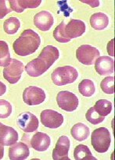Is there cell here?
Instances as JSON below:
<instances>
[{"mask_svg": "<svg viewBox=\"0 0 115 160\" xmlns=\"http://www.w3.org/2000/svg\"><path fill=\"white\" fill-rule=\"evenodd\" d=\"M56 102L60 109L67 112H72L78 108V98L74 93L67 91L59 92L56 96Z\"/></svg>", "mask_w": 115, "mask_h": 160, "instance_id": "8992f818", "label": "cell"}, {"mask_svg": "<svg viewBox=\"0 0 115 160\" xmlns=\"http://www.w3.org/2000/svg\"><path fill=\"white\" fill-rule=\"evenodd\" d=\"M59 56L60 52L57 48L53 46V45H47L42 49L38 58L43 59L50 67L54 63L55 61H56Z\"/></svg>", "mask_w": 115, "mask_h": 160, "instance_id": "ac0fdd59", "label": "cell"}, {"mask_svg": "<svg viewBox=\"0 0 115 160\" xmlns=\"http://www.w3.org/2000/svg\"><path fill=\"white\" fill-rule=\"evenodd\" d=\"M41 43L39 34L33 30H25L13 45V51L18 56H26L35 52Z\"/></svg>", "mask_w": 115, "mask_h": 160, "instance_id": "6da1fadb", "label": "cell"}, {"mask_svg": "<svg viewBox=\"0 0 115 160\" xmlns=\"http://www.w3.org/2000/svg\"><path fill=\"white\" fill-rule=\"evenodd\" d=\"M114 39L113 38L112 40L110 41V42L108 43V45H107V52H108V53H109L110 56H114Z\"/></svg>", "mask_w": 115, "mask_h": 160, "instance_id": "1f68e13d", "label": "cell"}, {"mask_svg": "<svg viewBox=\"0 0 115 160\" xmlns=\"http://www.w3.org/2000/svg\"><path fill=\"white\" fill-rule=\"evenodd\" d=\"M20 27V20L16 17H10L7 19L3 23V28L8 34H14L17 32Z\"/></svg>", "mask_w": 115, "mask_h": 160, "instance_id": "484cf974", "label": "cell"}, {"mask_svg": "<svg viewBox=\"0 0 115 160\" xmlns=\"http://www.w3.org/2000/svg\"><path fill=\"white\" fill-rule=\"evenodd\" d=\"M79 92L85 97H91L94 95L96 91L94 83L89 79H84L78 85Z\"/></svg>", "mask_w": 115, "mask_h": 160, "instance_id": "cb8c5ba5", "label": "cell"}, {"mask_svg": "<svg viewBox=\"0 0 115 160\" xmlns=\"http://www.w3.org/2000/svg\"><path fill=\"white\" fill-rule=\"evenodd\" d=\"M51 140L49 135L42 132H38L31 139V145L38 152H44L50 147Z\"/></svg>", "mask_w": 115, "mask_h": 160, "instance_id": "e0dca14e", "label": "cell"}, {"mask_svg": "<svg viewBox=\"0 0 115 160\" xmlns=\"http://www.w3.org/2000/svg\"><path fill=\"white\" fill-rule=\"evenodd\" d=\"M71 134L75 140L78 142H82L88 138L90 131H89V128L84 123H78L71 128Z\"/></svg>", "mask_w": 115, "mask_h": 160, "instance_id": "44dd1931", "label": "cell"}, {"mask_svg": "<svg viewBox=\"0 0 115 160\" xmlns=\"http://www.w3.org/2000/svg\"><path fill=\"white\" fill-rule=\"evenodd\" d=\"M100 56L97 48L89 45L80 46L76 51V57L80 62L85 65H92Z\"/></svg>", "mask_w": 115, "mask_h": 160, "instance_id": "5b68a950", "label": "cell"}, {"mask_svg": "<svg viewBox=\"0 0 115 160\" xmlns=\"http://www.w3.org/2000/svg\"><path fill=\"white\" fill-rule=\"evenodd\" d=\"M94 2V4L93 5H92V7H97V6H96L95 5V2ZM83 2H86V3H89V4H90V3H92L93 2H89V1H88V2H85V1H83Z\"/></svg>", "mask_w": 115, "mask_h": 160, "instance_id": "e575fe53", "label": "cell"}, {"mask_svg": "<svg viewBox=\"0 0 115 160\" xmlns=\"http://www.w3.org/2000/svg\"><path fill=\"white\" fill-rule=\"evenodd\" d=\"M53 17L48 11H41L34 17V24L42 31H47L53 26Z\"/></svg>", "mask_w": 115, "mask_h": 160, "instance_id": "9a60e30c", "label": "cell"}, {"mask_svg": "<svg viewBox=\"0 0 115 160\" xmlns=\"http://www.w3.org/2000/svg\"><path fill=\"white\" fill-rule=\"evenodd\" d=\"M41 122L45 127L51 129L60 128L64 123V117L52 109H45L41 112Z\"/></svg>", "mask_w": 115, "mask_h": 160, "instance_id": "ba28073f", "label": "cell"}, {"mask_svg": "<svg viewBox=\"0 0 115 160\" xmlns=\"http://www.w3.org/2000/svg\"><path fill=\"white\" fill-rule=\"evenodd\" d=\"M90 24L92 28L97 31H102L109 24V18L105 13L97 12L91 17Z\"/></svg>", "mask_w": 115, "mask_h": 160, "instance_id": "ffe728a7", "label": "cell"}, {"mask_svg": "<svg viewBox=\"0 0 115 160\" xmlns=\"http://www.w3.org/2000/svg\"><path fill=\"white\" fill-rule=\"evenodd\" d=\"M50 67L43 59L37 58L28 62L24 67V70L29 76L36 78L43 74Z\"/></svg>", "mask_w": 115, "mask_h": 160, "instance_id": "5bb4252c", "label": "cell"}, {"mask_svg": "<svg viewBox=\"0 0 115 160\" xmlns=\"http://www.w3.org/2000/svg\"><path fill=\"white\" fill-rule=\"evenodd\" d=\"M100 87L103 92L106 94L114 93V77H107L101 81Z\"/></svg>", "mask_w": 115, "mask_h": 160, "instance_id": "f1b7e54d", "label": "cell"}, {"mask_svg": "<svg viewBox=\"0 0 115 160\" xmlns=\"http://www.w3.org/2000/svg\"><path fill=\"white\" fill-rule=\"evenodd\" d=\"M94 109L101 117L109 115L112 110V103L106 99H100L96 102Z\"/></svg>", "mask_w": 115, "mask_h": 160, "instance_id": "603a6c76", "label": "cell"}, {"mask_svg": "<svg viewBox=\"0 0 115 160\" xmlns=\"http://www.w3.org/2000/svg\"><path fill=\"white\" fill-rule=\"evenodd\" d=\"M95 69L101 76L112 74L114 72V60L110 56H100L96 60Z\"/></svg>", "mask_w": 115, "mask_h": 160, "instance_id": "7c38bea8", "label": "cell"}, {"mask_svg": "<svg viewBox=\"0 0 115 160\" xmlns=\"http://www.w3.org/2000/svg\"><path fill=\"white\" fill-rule=\"evenodd\" d=\"M17 123L20 129L25 133H31L35 131L39 128L38 118L29 112H25L20 114L17 119Z\"/></svg>", "mask_w": 115, "mask_h": 160, "instance_id": "9c48e42d", "label": "cell"}, {"mask_svg": "<svg viewBox=\"0 0 115 160\" xmlns=\"http://www.w3.org/2000/svg\"><path fill=\"white\" fill-rule=\"evenodd\" d=\"M3 154H4V146L0 144V159H3Z\"/></svg>", "mask_w": 115, "mask_h": 160, "instance_id": "836d02e7", "label": "cell"}, {"mask_svg": "<svg viewBox=\"0 0 115 160\" xmlns=\"http://www.w3.org/2000/svg\"><path fill=\"white\" fill-rule=\"evenodd\" d=\"M86 28V24L84 22L80 20L71 19L67 25H65L64 33L69 39L76 38L84 34Z\"/></svg>", "mask_w": 115, "mask_h": 160, "instance_id": "8fae6325", "label": "cell"}, {"mask_svg": "<svg viewBox=\"0 0 115 160\" xmlns=\"http://www.w3.org/2000/svg\"><path fill=\"white\" fill-rule=\"evenodd\" d=\"M78 77V73L77 70L71 66L58 67L51 75L53 83L57 86H63L74 83Z\"/></svg>", "mask_w": 115, "mask_h": 160, "instance_id": "7a4b0ae2", "label": "cell"}, {"mask_svg": "<svg viewBox=\"0 0 115 160\" xmlns=\"http://www.w3.org/2000/svg\"><path fill=\"white\" fill-rule=\"evenodd\" d=\"M12 112V106L6 100H0V118L5 119L10 116Z\"/></svg>", "mask_w": 115, "mask_h": 160, "instance_id": "f546056e", "label": "cell"}, {"mask_svg": "<svg viewBox=\"0 0 115 160\" xmlns=\"http://www.w3.org/2000/svg\"><path fill=\"white\" fill-rule=\"evenodd\" d=\"M24 70V64L17 59H12L9 65L6 66L3 70V77L9 84H16L21 78Z\"/></svg>", "mask_w": 115, "mask_h": 160, "instance_id": "277c9868", "label": "cell"}, {"mask_svg": "<svg viewBox=\"0 0 115 160\" xmlns=\"http://www.w3.org/2000/svg\"><path fill=\"white\" fill-rule=\"evenodd\" d=\"M86 120H87L89 123H91L92 124L94 125L99 124V123H102V122L104 120V117H101L100 115H99L93 107L90 108V109L88 110V112H86Z\"/></svg>", "mask_w": 115, "mask_h": 160, "instance_id": "83f0119b", "label": "cell"}, {"mask_svg": "<svg viewBox=\"0 0 115 160\" xmlns=\"http://www.w3.org/2000/svg\"><path fill=\"white\" fill-rule=\"evenodd\" d=\"M6 92V86L0 81V96L4 95Z\"/></svg>", "mask_w": 115, "mask_h": 160, "instance_id": "d6a6232c", "label": "cell"}, {"mask_svg": "<svg viewBox=\"0 0 115 160\" xmlns=\"http://www.w3.org/2000/svg\"><path fill=\"white\" fill-rule=\"evenodd\" d=\"M23 99L28 106H36L45 101V93L42 88L31 86L24 91Z\"/></svg>", "mask_w": 115, "mask_h": 160, "instance_id": "52a82bcc", "label": "cell"}, {"mask_svg": "<svg viewBox=\"0 0 115 160\" xmlns=\"http://www.w3.org/2000/svg\"><path fill=\"white\" fill-rule=\"evenodd\" d=\"M11 10L17 12H22L27 8H37L41 4V0H10L9 1Z\"/></svg>", "mask_w": 115, "mask_h": 160, "instance_id": "d6986e66", "label": "cell"}, {"mask_svg": "<svg viewBox=\"0 0 115 160\" xmlns=\"http://www.w3.org/2000/svg\"><path fill=\"white\" fill-rule=\"evenodd\" d=\"M11 59L7 43L4 41H0V67H6L9 65Z\"/></svg>", "mask_w": 115, "mask_h": 160, "instance_id": "d4e9b609", "label": "cell"}, {"mask_svg": "<svg viewBox=\"0 0 115 160\" xmlns=\"http://www.w3.org/2000/svg\"><path fill=\"white\" fill-rule=\"evenodd\" d=\"M64 28H65V23L63 21L55 28L54 31H53V37H54V38L57 42H60V43H67V42L71 41V39H69L65 35Z\"/></svg>", "mask_w": 115, "mask_h": 160, "instance_id": "4316f807", "label": "cell"}, {"mask_svg": "<svg viewBox=\"0 0 115 160\" xmlns=\"http://www.w3.org/2000/svg\"><path fill=\"white\" fill-rule=\"evenodd\" d=\"M18 140V134L10 127L0 123V144L3 146H11Z\"/></svg>", "mask_w": 115, "mask_h": 160, "instance_id": "4fadbf2b", "label": "cell"}, {"mask_svg": "<svg viewBox=\"0 0 115 160\" xmlns=\"http://www.w3.org/2000/svg\"><path fill=\"white\" fill-rule=\"evenodd\" d=\"M9 12H11V9H9L6 7V1L5 0H0V19H3Z\"/></svg>", "mask_w": 115, "mask_h": 160, "instance_id": "4dcf8cb0", "label": "cell"}, {"mask_svg": "<svg viewBox=\"0 0 115 160\" xmlns=\"http://www.w3.org/2000/svg\"><path fill=\"white\" fill-rule=\"evenodd\" d=\"M91 142L94 149L100 153H104L109 149L111 143L110 131L106 128H100L92 132Z\"/></svg>", "mask_w": 115, "mask_h": 160, "instance_id": "3957f363", "label": "cell"}, {"mask_svg": "<svg viewBox=\"0 0 115 160\" xmlns=\"http://www.w3.org/2000/svg\"><path fill=\"white\" fill-rule=\"evenodd\" d=\"M30 151L28 145L23 142H19L11 145L9 149V157L11 160H23L29 156Z\"/></svg>", "mask_w": 115, "mask_h": 160, "instance_id": "2e32d148", "label": "cell"}, {"mask_svg": "<svg viewBox=\"0 0 115 160\" xmlns=\"http://www.w3.org/2000/svg\"><path fill=\"white\" fill-rule=\"evenodd\" d=\"M74 158L76 160H97L92 156L89 147L84 145H79L75 148Z\"/></svg>", "mask_w": 115, "mask_h": 160, "instance_id": "7402d4cb", "label": "cell"}, {"mask_svg": "<svg viewBox=\"0 0 115 160\" xmlns=\"http://www.w3.org/2000/svg\"><path fill=\"white\" fill-rule=\"evenodd\" d=\"M70 149V141L67 136H61L58 139L56 147L53 151L54 160H70L68 152Z\"/></svg>", "mask_w": 115, "mask_h": 160, "instance_id": "30bf717a", "label": "cell"}]
</instances>
